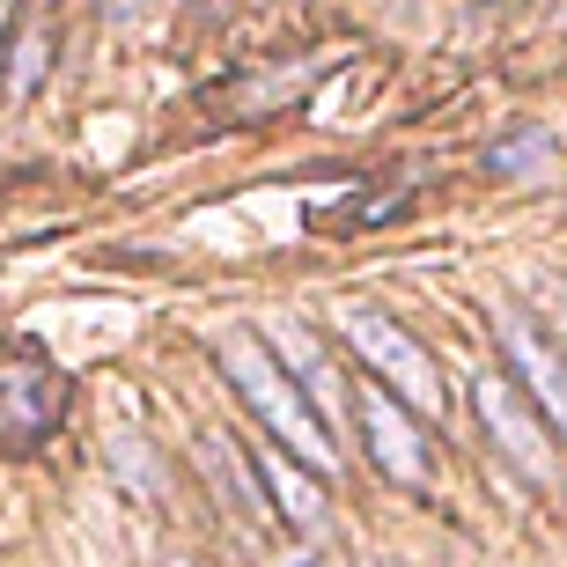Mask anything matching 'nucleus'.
Returning <instances> with one entry per match:
<instances>
[{"instance_id":"9","label":"nucleus","mask_w":567,"mask_h":567,"mask_svg":"<svg viewBox=\"0 0 567 567\" xmlns=\"http://www.w3.org/2000/svg\"><path fill=\"white\" fill-rule=\"evenodd\" d=\"M258 480H266V502H274L295 530H317V524H324V486H317L310 472H295L288 457H258Z\"/></svg>"},{"instance_id":"6","label":"nucleus","mask_w":567,"mask_h":567,"mask_svg":"<svg viewBox=\"0 0 567 567\" xmlns=\"http://www.w3.org/2000/svg\"><path fill=\"white\" fill-rule=\"evenodd\" d=\"M502 354H508V369L524 377L530 405H538V413H546V421L567 435V361L553 354L546 339H538V324H530V317L502 310Z\"/></svg>"},{"instance_id":"12","label":"nucleus","mask_w":567,"mask_h":567,"mask_svg":"<svg viewBox=\"0 0 567 567\" xmlns=\"http://www.w3.org/2000/svg\"><path fill=\"white\" fill-rule=\"evenodd\" d=\"M38 66H44V30L30 22V30L16 38V66H8V96H30V89H38Z\"/></svg>"},{"instance_id":"11","label":"nucleus","mask_w":567,"mask_h":567,"mask_svg":"<svg viewBox=\"0 0 567 567\" xmlns=\"http://www.w3.org/2000/svg\"><path fill=\"white\" fill-rule=\"evenodd\" d=\"M553 163V133H508L494 141V169H546Z\"/></svg>"},{"instance_id":"4","label":"nucleus","mask_w":567,"mask_h":567,"mask_svg":"<svg viewBox=\"0 0 567 567\" xmlns=\"http://www.w3.org/2000/svg\"><path fill=\"white\" fill-rule=\"evenodd\" d=\"M354 421H361V442H369V457H377L383 480L427 486V472H435V450H427V435L413 427V405L391 399L383 383H361V391H354Z\"/></svg>"},{"instance_id":"15","label":"nucleus","mask_w":567,"mask_h":567,"mask_svg":"<svg viewBox=\"0 0 567 567\" xmlns=\"http://www.w3.org/2000/svg\"><path fill=\"white\" fill-rule=\"evenodd\" d=\"M0 44H8V8H0Z\"/></svg>"},{"instance_id":"8","label":"nucleus","mask_w":567,"mask_h":567,"mask_svg":"<svg viewBox=\"0 0 567 567\" xmlns=\"http://www.w3.org/2000/svg\"><path fill=\"white\" fill-rule=\"evenodd\" d=\"M199 464H207L214 494L229 508H244V516H274V502H266V480H258V464L236 450L229 435H199Z\"/></svg>"},{"instance_id":"5","label":"nucleus","mask_w":567,"mask_h":567,"mask_svg":"<svg viewBox=\"0 0 567 567\" xmlns=\"http://www.w3.org/2000/svg\"><path fill=\"white\" fill-rule=\"evenodd\" d=\"M472 405H480L494 450H502L530 486H546L553 480V442H546V427H538V413L516 399V383H508V377H480V383H472Z\"/></svg>"},{"instance_id":"10","label":"nucleus","mask_w":567,"mask_h":567,"mask_svg":"<svg viewBox=\"0 0 567 567\" xmlns=\"http://www.w3.org/2000/svg\"><path fill=\"white\" fill-rule=\"evenodd\" d=\"M111 472L133 502H163V472H155V450L141 435H111Z\"/></svg>"},{"instance_id":"14","label":"nucleus","mask_w":567,"mask_h":567,"mask_svg":"<svg viewBox=\"0 0 567 567\" xmlns=\"http://www.w3.org/2000/svg\"><path fill=\"white\" fill-rule=\"evenodd\" d=\"M163 567H199V560H185V553H177V560H163Z\"/></svg>"},{"instance_id":"13","label":"nucleus","mask_w":567,"mask_h":567,"mask_svg":"<svg viewBox=\"0 0 567 567\" xmlns=\"http://www.w3.org/2000/svg\"><path fill=\"white\" fill-rule=\"evenodd\" d=\"M274 567H324V560H317V553H280Z\"/></svg>"},{"instance_id":"2","label":"nucleus","mask_w":567,"mask_h":567,"mask_svg":"<svg viewBox=\"0 0 567 567\" xmlns=\"http://www.w3.org/2000/svg\"><path fill=\"white\" fill-rule=\"evenodd\" d=\"M339 339L354 347L369 369H377L391 391H405V405L413 413H442V377H435V361H427V347L413 332H405L399 317H383L369 310V302H347L339 310Z\"/></svg>"},{"instance_id":"3","label":"nucleus","mask_w":567,"mask_h":567,"mask_svg":"<svg viewBox=\"0 0 567 567\" xmlns=\"http://www.w3.org/2000/svg\"><path fill=\"white\" fill-rule=\"evenodd\" d=\"M66 421V377L38 347H8L0 354V442L8 450H38Z\"/></svg>"},{"instance_id":"1","label":"nucleus","mask_w":567,"mask_h":567,"mask_svg":"<svg viewBox=\"0 0 567 567\" xmlns=\"http://www.w3.org/2000/svg\"><path fill=\"white\" fill-rule=\"evenodd\" d=\"M214 361H221V377L236 383V399H244L258 421H266V435H274L280 450H295V464L332 472V464H339L332 427L317 421L310 399L295 391V377L280 369L274 354H266V339H251V332H214Z\"/></svg>"},{"instance_id":"7","label":"nucleus","mask_w":567,"mask_h":567,"mask_svg":"<svg viewBox=\"0 0 567 567\" xmlns=\"http://www.w3.org/2000/svg\"><path fill=\"white\" fill-rule=\"evenodd\" d=\"M280 369L295 377V391L310 399V413L332 427V435H339V427H354V391L332 377V361L317 354V339L302 332V324H280Z\"/></svg>"}]
</instances>
